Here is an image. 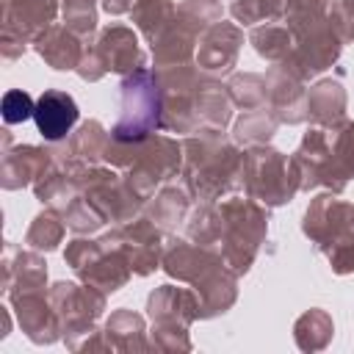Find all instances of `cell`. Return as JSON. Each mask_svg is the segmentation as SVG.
Returning a JSON list of instances; mask_svg holds the SVG:
<instances>
[{
    "instance_id": "cell-1",
    "label": "cell",
    "mask_w": 354,
    "mask_h": 354,
    "mask_svg": "<svg viewBox=\"0 0 354 354\" xmlns=\"http://www.w3.org/2000/svg\"><path fill=\"white\" fill-rule=\"evenodd\" d=\"M160 124L158 80L147 69H136L122 80V116L113 127L116 141H141Z\"/></svg>"
},
{
    "instance_id": "cell-2",
    "label": "cell",
    "mask_w": 354,
    "mask_h": 354,
    "mask_svg": "<svg viewBox=\"0 0 354 354\" xmlns=\"http://www.w3.org/2000/svg\"><path fill=\"white\" fill-rule=\"evenodd\" d=\"M36 127L47 141H58L64 138L72 124L77 122V105L69 94L64 91H44L36 100V111H33Z\"/></svg>"
},
{
    "instance_id": "cell-3",
    "label": "cell",
    "mask_w": 354,
    "mask_h": 354,
    "mask_svg": "<svg viewBox=\"0 0 354 354\" xmlns=\"http://www.w3.org/2000/svg\"><path fill=\"white\" fill-rule=\"evenodd\" d=\"M36 111V102L25 94V91H6L3 97V122L6 124H17V122H25L30 119Z\"/></svg>"
}]
</instances>
